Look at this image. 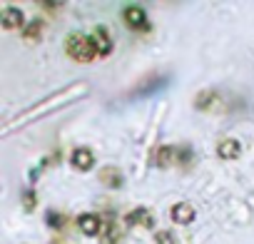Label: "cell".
Wrapping results in <instances>:
<instances>
[{
	"mask_svg": "<svg viewBox=\"0 0 254 244\" xmlns=\"http://www.w3.org/2000/svg\"><path fill=\"white\" fill-rule=\"evenodd\" d=\"M65 50L72 60H80V62H90L97 53H95V45H92V38H85L80 33H72L65 43Z\"/></svg>",
	"mask_w": 254,
	"mask_h": 244,
	"instance_id": "1",
	"label": "cell"
},
{
	"mask_svg": "<svg viewBox=\"0 0 254 244\" xmlns=\"http://www.w3.org/2000/svg\"><path fill=\"white\" fill-rule=\"evenodd\" d=\"M70 162H72V167H75V170L87 172V170L95 165V155H92L87 147H77V150L70 155Z\"/></svg>",
	"mask_w": 254,
	"mask_h": 244,
	"instance_id": "2",
	"label": "cell"
},
{
	"mask_svg": "<svg viewBox=\"0 0 254 244\" xmlns=\"http://www.w3.org/2000/svg\"><path fill=\"white\" fill-rule=\"evenodd\" d=\"M77 224H80V229H82V234H87V237H95V234H102V219L97 217V214H82L80 219H77Z\"/></svg>",
	"mask_w": 254,
	"mask_h": 244,
	"instance_id": "3",
	"label": "cell"
},
{
	"mask_svg": "<svg viewBox=\"0 0 254 244\" xmlns=\"http://www.w3.org/2000/svg\"><path fill=\"white\" fill-rule=\"evenodd\" d=\"M170 214H172V222H175V224H190V222H194V207L187 204V202L175 204Z\"/></svg>",
	"mask_w": 254,
	"mask_h": 244,
	"instance_id": "4",
	"label": "cell"
},
{
	"mask_svg": "<svg viewBox=\"0 0 254 244\" xmlns=\"http://www.w3.org/2000/svg\"><path fill=\"white\" fill-rule=\"evenodd\" d=\"M92 45H95V53L97 55H107L112 50V40H110V33L107 28H97L92 33Z\"/></svg>",
	"mask_w": 254,
	"mask_h": 244,
	"instance_id": "5",
	"label": "cell"
},
{
	"mask_svg": "<svg viewBox=\"0 0 254 244\" xmlns=\"http://www.w3.org/2000/svg\"><path fill=\"white\" fill-rule=\"evenodd\" d=\"M127 222H130L132 227H152L155 219H152L147 207H137V209H132L130 214H127Z\"/></svg>",
	"mask_w": 254,
	"mask_h": 244,
	"instance_id": "6",
	"label": "cell"
},
{
	"mask_svg": "<svg viewBox=\"0 0 254 244\" xmlns=\"http://www.w3.org/2000/svg\"><path fill=\"white\" fill-rule=\"evenodd\" d=\"M125 23L130 25V28H135V30H140V28H145V10L142 8H137V5H130V8H125Z\"/></svg>",
	"mask_w": 254,
	"mask_h": 244,
	"instance_id": "7",
	"label": "cell"
},
{
	"mask_svg": "<svg viewBox=\"0 0 254 244\" xmlns=\"http://www.w3.org/2000/svg\"><path fill=\"white\" fill-rule=\"evenodd\" d=\"M0 23H3L5 30H15V28L23 25V13L15 10V8H5L3 15H0Z\"/></svg>",
	"mask_w": 254,
	"mask_h": 244,
	"instance_id": "8",
	"label": "cell"
},
{
	"mask_svg": "<svg viewBox=\"0 0 254 244\" xmlns=\"http://www.w3.org/2000/svg\"><path fill=\"white\" fill-rule=\"evenodd\" d=\"M155 162H157L160 167H170V165L180 162V150H175V147H162V150H157Z\"/></svg>",
	"mask_w": 254,
	"mask_h": 244,
	"instance_id": "9",
	"label": "cell"
},
{
	"mask_svg": "<svg viewBox=\"0 0 254 244\" xmlns=\"http://www.w3.org/2000/svg\"><path fill=\"white\" fill-rule=\"evenodd\" d=\"M217 152H219L224 160H234V157H239L242 147H239L237 140H222V142L217 145Z\"/></svg>",
	"mask_w": 254,
	"mask_h": 244,
	"instance_id": "10",
	"label": "cell"
},
{
	"mask_svg": "<svg viewBox=\"0 0 254 244\" xmlns=\"http://www.w3.org/2000/svg\"><path fill=\"white\" fill-rule=\"evenodd\" d=\"M100 180H102L107 187H120V184H122V175H120L115 167H105L102 175H100Z\"/></svg>",
	"mask_w": 254,
	"mask_h": 244,
	"instance_id": "11",
	"label": "cell"
},
{
	"mask_svg": "<svg viewBox=\"0 0 254 244\" xmlns=\"http://www.w3.org/2000/svg\"><path fill=\"white\" fill-rule=\"evenodd\" d=\"M120 227L115 224V222H107L105 227H102V242H107V244H115V242H120Z\"/></svg>",
	"mask_w": 254,
	"mask_h": 244,
	"instance_id": "12",
	"label": "cell"
},
{
	"mask_svg": "<svg viewBox=\"0 0 254 244\" xmlns=\"http://www.w3.org/2000/svg\"><path fill=\"white\" fill-rule=\"evenodd\" d=\"M40 30H43V25H40V20H35V23H30V25L25 28V38H28V40H38Z\"/></svg>",
	"mask_w": 254,
	"mask_h": 244,
	"instance_id": "13",
	"label": "cell"
},
{
	"mask_svg": "<svg viewBox=\"0 0 254 244\" xmlns=\"http://www.w3.org/2000/svg\"><path fill=\"white\" fill-rule=\"evenodd\" d=\"M157 244H175V237L170 234V232H157Z\"/></svg>",
	"mask_w": 254,
	"mask_h": 244,
	"instance_id": "14",
	"label": "cell"
},
{
	"mask_svg": "<svg viewBox=\"0 0 254 244\" xmlns=\"http://www.w3.org/2000/svg\"><path fill=\"white\" fill-rule=\"evenodd\" d=\"M23 204H25V209L30 212V209L35 207V194H33V192H25V197H23Z\"/></svg>",
	"mask_w": 254,
	"mask_h": 244,
	"instance_id": "15",
	"label": "cell"
},
{
	"mask_svg": "<svg viewBox=\"0 0 254 244\" xmlns=\"http://www.w3.org/2000/svg\"><path fill=\"white\" fill-rule=\"evenodd\" d=\"M48 222H50L53 227H58V224H63V219H58V217H55V212H50V217H48Z\"/></svg>",
	"mask_w": 254,
	"mask_h": 244,
	"instance_id": "16",
	"label": "cell"
}]
</instances>
